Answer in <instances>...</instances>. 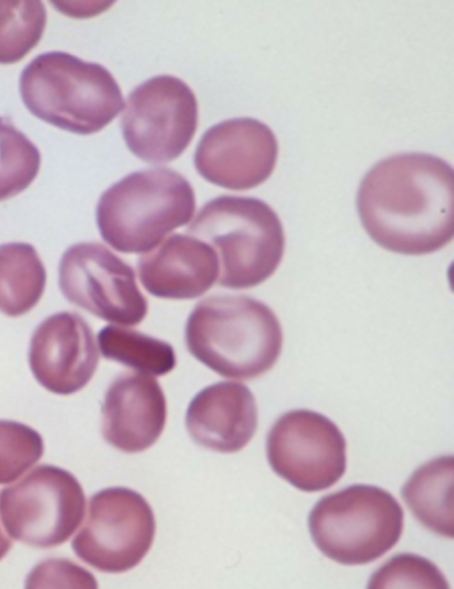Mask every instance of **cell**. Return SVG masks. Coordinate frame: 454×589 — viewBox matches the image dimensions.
<instances>
[{
    "label": "cell",
    "mask_w": 454,
    "mask_h": 589,
    "mask_svg": "<svg viewBox=\"0 0 454 589\" xmlns=\"http://www.w3.org/2000/svg\"><path fill=\"white\" fill-rule=\"evenodd\" d=\"M186 232L206 240L219 256L218 284L255 287L278 269L285 250L282 224L260 199L223 195L207 202Z\"/></svg>",
    "instance_id": "obj_5"
},
{
    "label": "cell",
    "mask_w": 454,
    "mask_h": 589,
    "mask_svg": "<svg viewBox=\"0 0 454 589\" xmlns=\"http://www.w3.org/2000/svg\"><path fill=\"white\" fill-rule=\"evenodd\" d=\"M155 530L153 509L141 494L125 487L106 488L90 498L87 518L72 548L94 569L121 573L147 554Z\"/></svg>",
    "instance_id": "obj_9"
},
{
    "label": "cell",
    "mask_w": 454,
    "mask_h": 589,
    "mask_svg": "<svg viewBox=\"0 0 454 589\" xmlns=\"http://www.w3.org/2000/svg\"><path fill=\"white\" fill-rule=\"evenodd\" d=\"M137 271L144 288L165 299H193L215 282L219 260L203 240L175 233L142 255Z\"/></svg>",
    "instance_id": "obj_15"
},
{
    "label": "cell",
    "mask_w": 454,
    "mask_h": 589,
    "mask_svg": "<svg viewBox=\"0 0 454 589\" xmlns=\"http://www.w3.org/2000/svg\"><path fill=\"white\" fill-rule=\"evenodd\" d=\"M167 404L153 377L127 372L108 387L102 406V434L114 448L128 453L150 448L160 436Z\"/></svg>",
    "instance_id": "obj_14"
},
{
    "label": "cell",
    "mask_w": 454,
    "mask_h": 589,
    "mask_svg": "<svg viewBox=\"0 0 454 589\" xmlns=\"http://www.w3.org/2000/svg\"><path fill=\"white\" fill-rule=\"evenodd\" d=\"M102 356L142 373L161 376L176 363L173 347L167 342L134 329L108 325L98 334Z\"/></svg>",
    "instance_id": "obj_19"
},
{
    "label": "cell",
    "mask_w": 454,
    "mask_h": 589,
    "mask_svg": "<svg viewBox=\"0 0 454 589\" xmlns=\"http://www.w3.org/2000/svg\"><path fill=\"white\" fill-rule=\"evenodd\" d=\"M28 362L35 380L50 392L70 395L81 390L98 364L90 326L75 312L48 317L32 335Z\"/></svg>",
    "instance_id": "obj_13"
},
{
    "label": "cell",
    "mask_w": 454,
    "mask_h": 589,
    "mask_svg": "<svg viewBox=\"0 0 454 589\" xmlns=\"http://www.w3.org/2000/svg\"><path fill=\"white\" fill-rule=\"evenodd\" d=\"M59 286L71 303L107 322L135 326L147 314L133 268L98 242L77 243L64 252Z\"/></svg>",
    "instance_id": "obj_10"
},
{
    "label": "cell",
    "mask_w": 454,
    "mask_h": 589,
    "mask_svg": "<svg viewBox=\"0 0 454 589\" xmlns=\"http://www.w3.org/2000/svg\"><path fill=\"white\" fill-rule=\"evenodd\" d=\"M43 453V441L33 428L0 420V484L16 481Z\"/></svg>",
    "instance_id": "obj_22"
},
{
    "label": "cell",
    "mask_w": 454,
    "mask_h": 589,
    "mask_svg": "<svg viewBox=\"0 0 454 589\" xmlns=\"http://www.w3.org/2000/svg\"><path fill=\"white\" fill-rule=\"evenodd\" d=\"M454 177L450 163L424 153L395 154L376 163L356 197L361 223L381 247L419 255L453 238Z\"/></svg>",
    "instance_id": "obj_1"
},
{
    "label": "cell",
    "mask_w": 454,
    "mask_h": 589,
    "mask_svg": "<svg viewBox=\"0 0 454 589\" xmlns=\"http://www.w3.org/2000/svg\"><path fill=\"white\" fill-rule=\"evenodd\" d=\"M26 585L35 587L97 588L88 570L67 560L51 559L39 563L27 576Z\"/></svg>",
    "instance_id": "obj_24"
},
{
    "label": "cell",
    "mask_w": 454,
    "mask_h": 589,
    "mask_svg": "<svg viewBox=\"0 0 454 589\" xmlns=\"http://www.w3.org/2000/svg\"><path fill=\"white\" fill-rule=\"evenodd\" d=\"M85 495L67 470L40 465L0 493V519L13 538L48 548L67 541L85 513Z\"/></svg>",
    "instance_id": "obj_7"
},
{
    "label": "cell",
    "mask_w": 454,
    "mask_h": 589,
    "mask_svg": "<svg viewBox=\"0 0 454 589\" xmlns=\"http://www.w3.org/2000/svg\"><path fill=\"white\" fill-rule=\"evenodd\" d=\"M368 588H450L440 569L413 554L393 556L371 577Z\"/></svg>",
    "instance_id": "obj_23"
},
{
    "label": "cell",
    "mask_w": 454,
    "mask_h": 589,
    "mask_svg": "<svg viewBox=\"0 0 454 589\" xmlns=\"http://www.w3.org/2000/svg\"><path fill=\"white\" fill-rule=\"evenodd\" d=\"M12 547V539L8 537L0 524V561Z\"/></svg>",
    "instance_id": "obj_25"
},
{
    "label": "cell",
    "mask_w": 454,
    "mask_h": 589,
    "mask_svg": "<svg viewBox=\"0 0 454 589\" xmlns=\"http://www.w3.org/2000/svg\"><path fill=\"white\" fill-rule=\"evenodd\" d=\"M46 271L35 248L26 242L0 245V312L19 317L40 301Z\"/></svg>",
    "instance_id": "obj_18"
},
{
    "label": "cell",
    "mask_w": 454,
    "mask_h": 589,
    "mask_svg": "<svg viewBox=\"0 0 454 589\" xmlns=\"http://www.w3.org/2000/svg\"><path fill=\"white\" fill-rule=\"evenodd\" d=\"M257 407L244 384L220 381L201 389L190 402L185 426L192 439L207 449L231 453L243 449L257 428Z\"/></svg>",
    "instance_id": "obj_16"
},
{
    "label": "cell",
    "mask_w": 454,
    "mask_h": 589,
    "mask_svg": "<svg viewBox=\"0 0 454 589\" xmlns=\"http://www.w3.org/2000/svg\"><path fill=\"white\" fill-rule=\"evenodd\" d=\"M278 152L277 137L269 126L253 118H234L205 131L195 150L193 163L209 183L243 191L270 177Z\"/></svg>",
    "instance_id": "obj_12"
},
{
    "label": "cell",
    "mask_w": 454,
    "mask_h": 589,
    "mask_svg": "<svg viewBox=\"0 0 454 589\" xmlns=\"http://www.w3.org/2000/svg\"><path fill=\"white\" fill-rule=\"evenodd\" d=\"M198 124V103L192 89L169 75L144 82L129 95L121 118L129 151L154 164L176 159L191 143Z\"/></svg>",
    "instance_id": "obj_8"
},
{
    "label": "cell",
    "mask_w": 454,
    "mask_h": 589,
    "mask_svg": "<svg viewBox=\"0 0 454 589\" xmlns=\"http://www.w3.org/2000/svg\"><path fill=\"white\" fill-rule=\"evenodd\" d=\"M45 24L41 1L0 0V64L23 59L39 43Z\"/></svg>",
    "instance_id": "obj_20"
},
{
    "label": "cell",
    "mask_w": 454,
    "mask_h": 589,
    "mask_svg": "<svg viewBox=\"0 0 454 589\" xmlns=\"http://www.w3.org/2000/svg\"><path fill=\"white\" fill-rule=\"evenodd\" d=\"M189 352L219 375L261 376L282 349V327L265 303L246 295H213L200 301L184 329Z\"/></svg>",
    "instance_id": "obj_2"
},
{
    "label": "cell",
    "mask_w": 454,
    "mask_h": 589,
    "mask_svg": "<svg viewBox=\"0 0 454 589\" xmlns=\"http://www.w3.org/2000/svg\"><path fill=\"white\" fill-rule=\"evenodd\" d=\"M195 206L192 186L180 173L166 168L143 169L102 193L97 224L102 239L114 249L142 253L187 224Z\"/></svg>",
    "instance_id": "obj_4"
},
{
    "label": "cell",
    "mask_w": 454,
    "mask_h": 589,
    "mask_svg": "<svg viewBox=\"0 0 454 589\" xmlns=\"http://www.w3.org/2000/svg\"><path fill=\"white\" fill-rule=\"evenodd\" d=\"M346 450L338 426L325 415L306 409L281 415L266 441L272 470L308 492L325 490L341 478L347 467Z\"/></svg>",
    "instance_id": "obj_11"
},
{
    "label": "cell",
    "mask_w": 454,
    "mask_h": 589,
    "mask_svg": "<svg viewBox=\"0 0 454 589\" xmlns=\"http://www.w3.org/2000/svg\"><path fill=\"white\" fill-rule=\"evenodd\" d=\"M453 456H442L419 467L402 489L413 515L427 528L453 538Z\"/></svg>",
    "instance_id": "obj_17"
},
{
    "label": "cell",
    "mask_w": 454,
    "mask_h": 589,
    "mask_svg": "<svg viewBox=\"0 0 454 589\" xmlns=\"http://www.w3.org/2000/svg\"><path fill=\"white\" fill-rule=\"evenodd\" d=\"M20 93L35 117L80 135L101 130L124 106L121 88L104 66L60 51L41 53L26 66Z\"/></svg>",
    "instance_id": "obj_3"
},
{
    "label": "cell",
    "mask_w": 454,
    "mask_h": 589,
    "mask_svg": "<svg viewBox=\"0 0 454 589\" xmlns=\"http://www.w3.org/2000/svg\"><path fill=\"white\" fill-rule=\"evenodd\" d=\"M41 165L38 148L8 119L0 116V201L26 190Z\"/></svg>",
    "instance_id": "obj_21"
},
{
    "label": "cell",
    "mask_w": 454,
    "mask_h": 589,
    "mask_svg": "<svg viewBox=\"0 0 454 589\" xmlns=\"http://www.w3.org/2000/svg\"><path fill=\"white\" fill-rule=\"evenodd\" d=\"M309 529L326 557L345 565L366 564L396 545L403 511L382 488L354 484L317 501L309 516Z\"/></svg>",
    "instance_id": "obj_6"
}]
</instances>
